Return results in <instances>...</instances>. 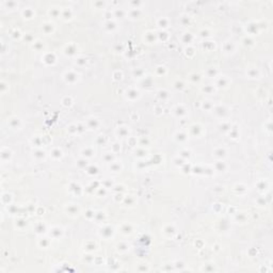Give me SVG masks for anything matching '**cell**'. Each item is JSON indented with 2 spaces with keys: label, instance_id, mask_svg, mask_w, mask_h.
Returning <instances> with one entry per match:
<instances>
[{
  "label": "cell",
  "instance_id": "cell-9",
  "mask_svg": "<svg viewBox=\"0 0 273 273\" xmlns=\"http://www.w3.org/2000/svg\"><path fill=\"white\" fill-rule=\"evenodd\" d=\"M229 79L226 76H220L219 78L217 79V87H227L228 84H229Z\"/></svg>",
  "mask_w": 273,
  "mask_h": 273
},
{
  "label": "cell",
  "instance_id": "cell-5",
  "mask_svg": "<svg viewBox=\"0 0 273 273\" xmlns=\"http://www.w3.org/2000/svg\"><path fill=\"white\" fill-rule=\"evenodd\" d=\"M65 210H66V212H67V214H69V215H76V214H78V213H79V211H80V208H79V207L77 206L76 204H66Z\"/></svg>",
  "mask_w": 273,
  "mask_h": 273
},
{
  "label": "cell",
  "instance_id": "cell-29",
  "mask_svg": "<svg viewBox=\"0 0 273 273\" xmlns=\"http://www.w3.org/2000/svg\"><path fill=\"white\" fill-rule=\"evenodd\" d=\"M202 91L206 94H213L215 91V87L213 85H205L204 87H202Z\"/></svg>",
  "mask_w": 273,
  "mask_h": 273
},
{
  "label": "cell",
  "instance_id": "cell-26",
  "mask_svg": "<svg viewBox=\"0 0 273 273\" xmlns=\"http://www.w3.org/2000/svg\"><path fill=\"white\" fill-rule=\"evenodd\" d=\"M62 156H63V151L60 148H53L51 151V157L53 159H60V158H62Z\"/></svg>",
  "mask_w": 273,
  "mask_h": 273
},
{
  "label": "cell",
  "instance_id": "cell-4",
  "mask_svg": "<svg viewBox=\"0 0 273 273\" xmlns=\"http://www.w3.org/2000/svg\"><path fill=\"white\" fill-rule=\"evenodd\" d=\"M212 156L217 159H224L227 156V151L224 147H217L212 153Z\"/></svg>",
  "mask_w": 273,
  "mask_h": 273
},
{
  "label": "cell",
  "instance_id": "cell-24",
  "mask_svg": "<svg viewBox=\"0 0 273 273\" xmlns=\"http://www.w3.org/2000/svg\"><path fill=\"white\" fill-rule=\"evenodd\" d=\"M33 157L35 158L36 160L41 161V160L45 159V157H46V153H45L44 151H42V149H37V151H35L33 153Z\"/></svg>",
  "mask_w": 273,
  "mask_h": 273
},
{
  "label": "cell",
  "instance_id": "cell-28",
  "mask_svg": "<svg viewBox=\"0 0 273 273\" xmlns=\"http://www.w3.org/2000/svg\"><path fill=\"white\" fill-rule=\"evenodd\" d=\"M191 131H192V133L194 134V136H200V132L198 131H203V129H202V127H200V125H198V124H194L193 126H191Z\"/></svg>",
  "mask_w": 273,
  "mask_h": 273
},
{
  "label": "cell",
  "instance_id": "cell-32",
  "mask_svg": "<svg viewBox=\"0 0 273 273\" xmlns=\"http://www.w3.org/2000/svg\"><path fill=\"white\" fill-rule=\"evenodd\" d=\"M210 102H211V101H209V100H205V101L202 104L203 109H204V110H206V111H210V110H212V109L214 108V107H213V105H212V104H210Z\"/></svg>",
  "mask_w": 273,
  "mask_h": 273
},
{
  "label": "cell",
  "instance_id": "cell-6",
  "mask_svg": "<svg viewBox=\"0 0 273 273\" xmlns=\"http://www.w3.org/2000/svg\"><path fill=\"white\" fill-rule=\"evenodd\" d=\"M246 76L249 77V78H252V79L258 78V77L260 76V72H259V69H258L257 67H255V66H251V67H249L246 69Z\"/></svg>",
  "mask_w": 273,
  "mask_h": 273
},
{
  "label": "cell",
  "instance_id": "cell-15",
  "mask_svg": "<svg viewBox=\"0 0 273 273\" xmlns=\"http://www.w3.org/2000/svg\"><path fill=\"white\" fill-rule=\"evenodd\" d=\"M50 230H51L50 236L52 237V238H60V237L62 236V234H63V230H62V228H60L59 226L52 227Z\"/></svg>",
  "mask_w": 273,
  "mask_h": 273
},
{
  "label": "cell",
  "instance_id": "cell-16",
  "mask_svg": "<svg viewBox=\"0 0 273 273\" xmlns=\"http://www.w3.org/2000/svg\"><path fill=\"white\" fill-rule=\"evenodd\" d=\"M121 232L125 235H129L133 232V227H132L131 224L124 223V224H122V226H121Z\"/></svg>",
  "mask_w": 273,
  "mask_h": 273
},
{
  "label": "cell",
  "instance_id": "cell-25",
  "mask_svg": "<svg viewBox=\"0 0 273 273\" xmlns=\"http://www.w3.org/2000/svg\"><path fill=\"white\" fill-rule=\"evenodd\" d=\"M105 29L108 30V31H113V30L116 28V23H114L113 20H111V19H108V20L105 23Z\"/></svg>",
  "mask_w": 273,
  "mask_h": 273
},
{
  "label": "cell",
  "instance_id": "cell-38",
  "mask_svg": "<svg viewBox=\"0 0 273 273\" xmlns=\"http://www.w3.org/2000/svg\"><path fill=\"white\" fill-rule=\"evenodd\" d=\"M175 87H176V89H179V90H181V89H183V87H185V84H183V82H179V81H177L176 83H175Z\"/></svg>",
  "mask_w": 273,
  "mask_h": 273
},
{
  "label": "cell",
  "instance_id": "cell-1",
  "mask_svg": "<svg viewBox=\"0 0 273 273\" xmlns=\"http://www.w3.org/2000/svg\"><path fill=\"white\" fill-rule=\"evenodd\" d=\"M64 80H65L66 83H69V84H74V83L78 82L79 79H80V75L77 74L76 72H73V70H68L64 74L63 76Z\"/></svg>",
  "mask_w": 273,
  "mask_h": 273
},
{
  "label": "cell",
  "instance_id": "cell-17",
  "mask_svg": "<svg viewBox=\"0 0 273 273\" xmlns=\"http://www.w3.org/2000/svg\"><path fill=\"white\" fill-rule=\"evenodd\" d=\"M23 16L27 19H31L33 18V16H35V12L31 8H25L23 10Z\"/></svg>",
  "mask_w": 273,
  "mask_h": 273
},
{
  "label": "cell",
  "instance_id": "cell-37",
  "mask_svg": "<svg viewBox=\"0 0 273 273\" xmlns=\"http://www.w3.org/2000/svg\"><path fill=\"white\" fill-rule=\"evenodd\" d=\"M34 44H33V48H35L36 50H41V49H43V46H44V45H43V43L41 42L40 40H37V41H35V42H33Z\"/></svg>",
  "mask_w": 273,
  "mask_h": 273
},
{
  "label": "cell",
  "instance_id": "cell-30",
  "mask_svg": "<svg viewBox=\"0 0 273 273\" xmlns=\"http://www.w3.org/2000/svg\"><path fill=\"white\" fill-rule=\"evenodd\" d=\"M61 11L60 9L58 8H51L50 10H49V14L51 15L52 17H59L60 15H61Z\"/></svg>",
  "mask_w": 273,
  "mask_h": 273
},
{
  "label": "cell",
  "instance_id": "cell-12",
  "mask_svg": "<svg viewBox=\"0 0 273 273\" xmlns=\"http://www.w3.org/2000/svg\"><path fill=\"white\" fill-rule=\"evenodd\" d=\"M87 125L89 128H92V129H97L100 126V122L98 121V119H95V117H92V119H89L87 121Z\"/></svg>",
  "mask_w": 273,
  "mask_h": 273
},
{
  "label": "cell",
  "instance_id": "cell-27",
  "mask_svg": "<svg viewBox=\"0 0 273 273\" xmlns=\"http://www.w3.org/2000/svg\"><path fill=\"white\" fill-rule=\"evenodd\" d=\"M227 109H226V107L224 106V105H220V106L215 107L214 108V112L215 113H221L222 114V117H224V113H227Z\"/></svg>",
  "mask_w": 273,
  "mask_h": 273
},
{
  "label": "cell",
  "instance_id": "cell-20",
  "mask_svg": "<svg viewBox=\"0 0 273 273\" xmlns=\"http://www.w3.org/2000/svg\"><path fill=\"white\" fill-rule=\"evenodd\" d=\"M128 133H129V130H128V128L126 127V126H122V127H117L116 129V134L117 136H121V138H125V136H128Z\"/></svg>",
  "mask_w": 273,
  "mask_h": 273
},
{
  "label": "cell",
  "instance_id": "cell-35",
  "mask_svg": "<svg viewBox=\"0 0 273 273\" xmlns=\"http://www.w3.org/2000/svg\"><path fill=\"white\" fill-rule=\"evenodd\" d=\"M181 37H186V40L183 41V42H185V43H190L192 40H193V35H192L190 32H186V33H183Z\"/></svg>",
  "mask_w": 273,
  "mask_h": 273
},
{
  "label": "cell",
  "instance_id": "cell-18",
  "mask_svg": "<svg viewBox=\"0 0 273 273\" xmlns=\"http://www.w3.org/2000/svg\"><path fill=\"white\" fill-rule=\"evenodd\" d=\"M64 53H67L68 55H75V51H76V45L73 44V43H70V44H67L65 46V48H64Z\"/></svg>",
  "mask_w": 273,
  "mask_h": 273
},
{
  "label": "cell",
  "instance_id": "cell-14",
  "mask_svg": "<svg viewBox=\"0 0 273 273\" xmlns=\"http://www.w3.org/2000/svg\"><path fill=\"white\" fill-rule=\"evenodd\" d=\"M61 16L63 19L68 20V19H70L73 17V11L70 10V8H64L61 11Z\"/></svg>",
  "mask_w": 273,
  "mask_h": 273
},
{
  "label": "cell",
  "instance_id": "cell-10",
  "mask_svg": "<svg viewBox=\"0 0 273 273\" xmlns=\"http://www.w3.org/2000/svg\"><path fill=\"white\" fill-rule=\"evenodd\" d=\"M113 232H114V230H113L112 226H109V225L105 226V227L101 228V230H100V236H102L104 238L108 239L113 235Z\"/></svg>",
  "mask_w": 273,
  "mask_h": 273
},
{
  "label": "cell",
  "instance_id": "cell-13",
  "mask_svg": "<svg viewBox=\"0 0 273 273\" xmlns=\"http://www.w3.org/2000/svg\"><path fill=\"white\" fill-rule=\"evenodd\" d=\"M168 25H170L168 18H166V17H160V18H158V20H157L158 27L162 28V29H165V28L168 27Z\"/></svg>",
  "mask_w": 273,
  "mask_h": 273
},
{
  "label": "cell",
  "instance_id": "cell-22",
  "mask_svg": "<svg viewBox=\"0 0 273 273\" xmlns=\"http://www.w3.org/2000/svg\"><path fill=\"white\" fill-rule=\"evenodd\" d=\"M8 123L10 124V126L12 128H19L21 125V122L18 117H11L10 121H9Z\"/></svg>",
  "mask_w": 273,
  "mask_h": 273
},
{
  "label": "cell",
  "instance_id": "cell-34",
  "mask_svg": "<svg viewBox=\"0 0 273 273\" xmlns=\"http://www.w3.org/2000/svg\"><path fill=\"white\" fill-rule=\"evenodd\" d=\"M104 159H105V161L111 163V162L114 160V155H113V153H106L104 156Z\"/></svg>",
  "mask_w": 273,
  "mask_h": 273
},
{
  "label": "cell",
  "instance_id": "cell-21",
  "mask_svg": "<svg viewBox=\"0 0 273 273\" xmlns=\"http://www.w3.org/2000/svg\"><path fill=\"white\" fill-rule=\"evenodd\" d=\"M187 139H188V136L185 133V132L178 131L175 133V140H176L177 142L183 143V142H185V141H187Z\"/></svg>",
  "mask_w": 273,
  "mask_h": 273
},
{
  "label": "cell",
  "instance_id": "cell-19",
  "mask_svg": "<svg viewBox=\"0 0 273 273\" xmlns=\"http://www.w3.org/2000/svg\"><path fill=\"white\" fill-rule=\"evenodd\" d=\"M42 30L45 32L46 34H50L53 32V30H55V27H53V25L51 23H45L42 25Z\"/></svg>",
  "mask_w": 273,
  "mask_h": 273
},
{
  "label": "cell",
  "instance_id": "cell-36",
  "mask_svg": "<svg viewBox=\"0 0 273 273\" xmlns=\"http://www.w3.org/2000/svg\"><path fill=\"white\" fill-rule=\"evenodd\" d=\"M163 232H164V234H166V232H171V235L173 236V235L176 232V229H175V227L173 225H168L166 227H164Z\"/></svg>",
  "mask_w": 273,
  "mask_h": 273
},
{
  "label": "cell",
  "instance_id": "cell-11",
  "mask_svg": "<svg viewBox=\"0 0 273 273\" xmlns=\"http://www.w3.org/2000/svg\"><path fill=\"white\" fill-rule=\"evenodd\" d=\"M94 155H95V151L93 149V147L87 146L81 151V156L84 158H92Z\"/></svg>",
  "mask_w": 273,
  "mask_h": 273
},
{
  "label": "cell",
  "instance_id": "cell-33",
  "mask_svg": "<svg viewBox=\"0 0 273 273\" xmlns=\"http://www.w3.org/2000/svg\"><path fill=\"white\" fill-rule=\"evenodd\" d=\"M117 250H119V252H126L129 250V244L128 243H119V244H117Z\"/></svg>",
  "mask_w": 273,
  "mask_h": 273
},
{
  "label": "cell",
  "instance_id": "cell-7",
  "mask_svg": "<svg viewBox=\"0 0 273 273\" xmlns=\"http://www.w3.org/2000/svg\"><path fill=\"white\" fill-rule=\"evenodd\" d=\"M187 107L185 106V105H178V106L175 107L174 109V113L176 114V116H179V117H183L185 116V115H187Z\"/></svg>",
  "mask_w": 273,
  "mask_h": 273
},
{
  "label": "cell",
  "instance_id": "cell-2",
  "mask_svg": "<svg viewBox=\"0 0 273 273\" xmlns=\"http://www.w3.org/2000/svg\"><path fill=\"white\" fill-rule=\"evenodd\" d=\"M125 96L127 99L130 100H134L136 98L140 97V92L136 89H133V87H130V89H127L125 91Z\"/></svg>",
  "mask_w": 273,
  "mask_h": 273
},
{
  "label": "cell",
  "instance_id": "cell-31",
  "mask_svg": "<svg viewBox=\"0 0 273 273\" xmlns=\"http://www.w3.org/2000/svg\"><path fill=\"white\" fill-rule=\"evenodd\" d=\"M206 74H208L207 76H208V78H214L215 76H217L218 74V70L215 67H210L208 68V70L206 72Z\"/></svg>",
  "mask_w": 273,
  "mask_h": 273
},
{
  "label": "cell",
  "instance_id": "cell-23",
  "mask_svg": "<svg viewBox=\"0 0 273 273\" xmlns=\"http://www.w3.org/2000/svg\"><path fill=\"white\" fill-rule=\"evenodd\" d=\"M109 168H110L112 172H121L122 164L119 163V161H112L110 163V166H109Z\"/></svg>",
  "mask_w": 273,
  "mask_h": 273
},
{
  "label": "cell",
  "instance_id": "cell-3",
  "mask_svg": "<svg viewBox=\"0 0 273 273\" xmlns=\"http://www.w3.org/2000/svg\"><path fill=\"white\" fill-rule=\"evenodd\" d=\"M223 50H224V53H226V55L232 53L236 50V44H235V42H232L230 40L226 41L223 45Z\"/></svg>",
  "mask_w": 273,
  "mask_h": 273
},
{
  "label": "cell",
  "instance_id": "cell-8",
  "mask_svg": "<svg viewBox=\"0 0 273 273\" xmlns=\"http://www.w3.org/2000/svg\"><path fill=\"white\" fill-rule=\"evenodd\" d=\"M127 14L130 16V18L136 19V18H141V16L143 15V12H142V10H141L140 8H138V9L131 8L129 10V12L127 13Z\"/></svg>",
  "mask_w": 273,
  "mask_h": 273
}]
</instances>
